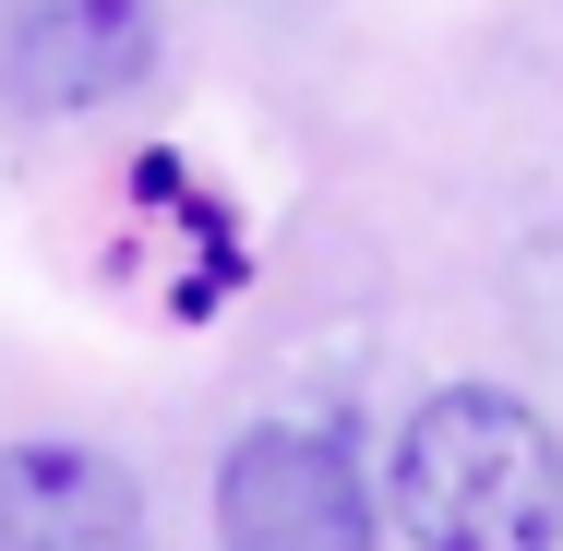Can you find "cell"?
I'll return each mask as SVG.
<instances>
[{
    "instance_id": "2",
    "label": "cell",
    "mask_w": 563,
    "mask_h": 551,
    "mask_svg": "<svg viewBox=\"0 0 563 551\" xmlns=\"http://www.w3.org/2000/svg\"><path fill=\"white\" fill-rule=\"evenodd\" d=\"M217 540L228 551H372V492L336 432L252 420L217 467Z\"/></svg>"
},
{
    "instance_id": "1",
    "label": "cell",
    "mask_w": 563,
    "mask_h": 551,
    "mask_svg": "<svg viewBox=\"0 0 563 551\" xmlns=\"http://www.w3.org/2000/svg\"><path fill=\"white\" fill-rule=\"evenodd\" d=\"M408 551H563V443L504 384H444L384 455Z\"/></svg>"
},
{
    "instance_id": "3",
    "label": "cell",
    "mask_w": 563,
    "mask_h": 551,
    "mask_svg": "<svg viewBox=\"0 0 563 551\" xmlns=\"http://www.w3.org/2000/svg\"><path fill=\"white\" fill-rule=\"evenodd\" d=\"M156 73V0H0L12 109H109Z\"/></svg>"
},
{
    "instance_id": "4",
    "label": "cell",
    "mask_w": 563,
    "mask_h": 551,
    "mask_svg": "<svg viewBox=\"0 0 563 551\" xmlns=\"http://www.w3.org/2000/svg\"><path fill=\"white\" fill-rule=\"evenodd\" d=\"M0 551H156L144 480L97 443H12L0 455Z\"/></svg>"
}]
</instances>
